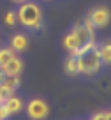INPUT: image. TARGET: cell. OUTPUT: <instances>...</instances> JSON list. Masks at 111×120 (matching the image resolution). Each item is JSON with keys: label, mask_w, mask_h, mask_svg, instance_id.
<instances>
[{"label": "cell", "mask_w": 111, "mask_h": 120, "mask_svg": "<svg viewBox=\"0 0 111 120\" xmlns=\"http://www.w3.org/2000/svg\"><path fill=\"white\" fill-rule=\"evenodd\" d=\"M16 16H18V23L25 28L32 30V32H37V30L42 28V11L41 5L37 2H32V0H26L23 4H19L18 11H16Z\"/></svg>", "instance_id": "1"}, {"label": "cell", "mask_w": 111, "mask_h": 120, "mask_svg": "<svg viewBox=\"0 0 111 120\" xmlns=\"http://www.w3.org/2000/svg\"><path fill=\"white\" fill-rule=\"evenodd\" d=\"M76 56H78V64H79V74L95 76L102 69V60H100L99 49H97V42L79 49Z\"/></svg>", "instance_id": "2"}, {"label": "cell", "mask_w": 111, "mask_h": 120, "mask_svg": "<svg viewBox=\"0 0 111 120\" xmlns=\"http://www.w3.org/2000/svg\"><path fill=\"white\" fill-rule=\"evenodd\" d=\"M70 32L74 34V37H76V41H78V51L97 42L95 41V28H93L92 25H88L86 21L76 23V25L70 28Z\"/></svg>", "instance_id": "3"}, {"label": "cell", "mask_w": 111, "mask_h": 120, "mask_svg": "<svg viewBox=\"0 0 111 120\" xmlns=\"http://www.w3.org/2000/svg\"><path fill=\"white\" fill-rule=\"evenodd\" d=\"M83 21L92 25L95 30L97 28H106V26L109 25V21H111V11H109L107 5H97V7H93L92 11L85 16Z\"/></svg>", "instance_id": "4"}, {"label": "cell", "mask_w": 111, "mask_h": 120, "mask_svg": "<svg viewBox=\"0 0 111 120\" xmlns=\"http://www.w3.org/2000/svg\"><path fill=\"white\" fill-rule=\"evenodd\" d=\"M26 109V115H28L30 120H44L46 116L49 115V106L48 102L44 101V99H32V101H28V104L25 106Z\"/></svg>", "instance_id": "5"}, {"label": "cell", "mask_w": 111, "mask_h": 120, "mask_svg": "<svg viewBox=\"0 0 111 120\" xmlns=\"http://www.w3.org/2000/svg\"><path fill=\"white\" fill-rule=\"evenodd\" d=\"M2 106H4V109L7 111V115H16V113H19L23 108H25V104H23L21 97H18V95L12 94L11 97H7L4 102H2Z\"/></svg>", "instance_id": "6"}, {"label": "cell", "mask_w": 111, "mask_h": 120, "mask_svg": "<svg viewBox=\"0 0 111 120\" xmlns=\"http://www.w3.org/2000/svg\"><path fill=\"white\" fill-rule=\"evenodd\" d=\"M0 69H2L7 76H19V74H21V71H23V60L19 58L18 55H14L7 64L4 65V67H0Z\"/></svg>", "instance_id": "7"}, {"label": "cell", "mask_w": 111, "mask_h": 120, "mask_svg": "<svg viewBox=\"0 0 111 120\" xmlns=\"http://www.w3.org/2000/svg\"><path fill=\"white\" fill-rule=\"evenodd\" d=\"M12 48V51L14 53H23L26 48H28V37H26V34H14L11 37V44H9Z\"/></svg>", "instance_id": "8"}, {"label": "cell", "mask_w": 111, "mask_h": 120, "mask_svg": "<svg viewBox=\"0 0 111 120\" xmlns=\"http://www.w3.org/2000/svg\"><path fill=\"white\" fill-rule=\"evenodd\" d=\"M63 71L67 76H78L79 74V64H78V56L69 55L63 62Z\"/></svg>", "instance_id": "9"}, {"label": "cell", "mask_w": 111, "mask_h": 120, "mask_svg": "<svg viewBox=\"0 0 111 120\" xmlns=\"http://www.w3.org/2000/svg\"><path fill=\"white\" fill-rule=\"evenodd\" d=\"M62 46H63V49H65L69 55H76V53H78V41H76V37H74V34L70 32V30L63 35Z\"/></svg>", "instance_id": "10"}, {"label": "cell", "mask_w": 111, "mask_h": 120, "mask_svg": "<svg viewBox=\"0 0 111 120\" xmlns=\"http://www.w3.org/2000/svg\"><path fill=\"white\" fill-rule=\"evenodd\" d=\"M97 49H99L102 65H111V41H104L97 44Z\"/></svg>", "instance_id": "11"}, {"label": "cell", "mask_w": 111, "mask_h": 120, "mask_svg": "<svg viewBox=\"0 0 111 120\" xmlns=\"http://www.w3.org/2000/svg\"><path fill=\"white\" fill-rule=\"evenodd\" d=\"M19 83H21V81H19V76H5V79L2 81V85H0V86L11 90V92H16L18 86H19Z\"/></svg>", "instance_id": "12"}, {"label": "cell", "mask_w": 111, "mask_h": 120, "mask_svg": "<svg viewBox=\"0 0 111 120\" xmlns=\"http://www.w3.org/2000/svg\"><path fill=\"white\" fill-rule=\"evenodd\" d=\"M16 53L12 51V48L11 46H5V48H0V67H4L5 64H7L9 60L14 56Z\"/></svg>", "instance_id": "13"}, {"label": "cell", "mask_w": 111, "mask_h": 120, "mask_svg": "<svg viewBox=\"0 0 111 120\" xmlns=\"http://www.w3.org/2000/svg\"><path fill=\"white\" fill-rule=\"evenodd\" d=\"M4 21H5V25L14 26L16 23H18V16H16V11H7V12H5V16H4Z\"/></svg>", "instance_id": "14"}, {"label": "cell", "mask_w": 111, "mask_h": 120, "mask_svg": "<svg viewBox=\"0 0 111 120\" xmlns=\"http://www.w3.org/2000/svg\"><path fill=\"white\" fill-rule=\"evenodd\" d=\"M90 120H107V116H106V111H97V113H93L92 115V118Z\"/></svg>", "instance_id": "15"}, {"label": "cell", "mask_w": 111, "mask_h": 120, "mask_svg": "<svg viewBox=\"0 0 111 120\" xmlns=\"http://www.w3.org/2000/svg\"><path fill=\"white\" fill-rule=\"evenodd\" d=\"M7 111H5V109H4V106H2V104H0V120H5V118H7Z\"/></svg>", "instance_id": "16"}, {"label": "cell", "mask_w": 111, "mask_h": 120, "mask_svg": "<svg viewBox=\"0 0 111 120\" xmlns=\"http://www.w3.org/2000/svg\"><path fill=\"white\" fill-rule=\"evenodd\" d=\"M5 76H7V74H5V72L2 71V69H0V85H2V81L5 79Z\"/></svg>", "instance_id": "17"}, {"label": "cell", "mask_w": 111, "mask_h": 120, "mask_svg": "<svg viewBox=\"0 0 111 120\" xmlns=\"http://www.w3.org/2000/svg\"><path fill=\"white\" fill-rule=\"evenodd\" d=\"M11 2H14V4L19 5V4H23V2H26V0H11Z\"/></svg>", "instance_id": "18"}, {"label": "cell", "mask_w": 111, "mask_h": 120, "mask_svg": "<svg viewBox=\"0 0 111 120\" xmlns=\"http://www.w3.org/2000/svg\"><path fill=\"white\" fill-rule=\"evenodd\" d=\"M106 116H107V120H111V109H109V111H106Z\"/></svg>", "instance_id": "19"}]
</instances>
